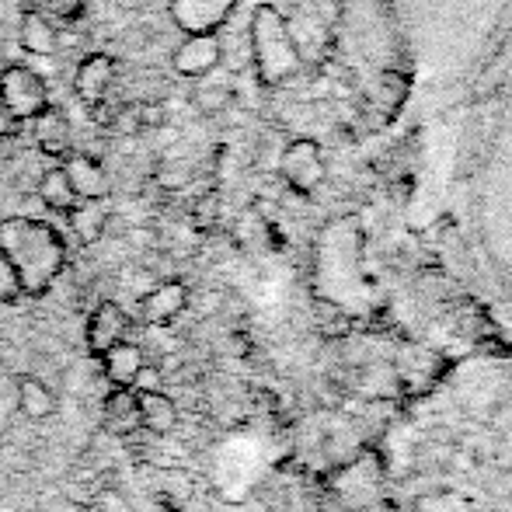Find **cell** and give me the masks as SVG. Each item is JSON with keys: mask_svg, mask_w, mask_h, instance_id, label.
<instances>
[{"mask_svg": "<svg viewBox=\"0 0 512 512\" xmlns=\"http://www.w3.org/2000/svg\"><path fill=\"white\" fill-rule=\"evenodd\" d=\"M14 394H18L21 415H28L32 422H42V418H49L56 411V394L35 377H18V391Z\"/></svg>", "mask_w": 512, "mask_h": 512, "instance_id": "18", "label": "cell"}, {"mask_svg": "<svg viewBox=\"0 0 512 512\" xmlns=\"http://www.w3.org/2000/svg\"><path fill=\"white\" fill-rule=\"evenodd\" d=\"M129 335V314L115 300H102L88 317V349L95 356H102L105 349H112L115 342Z\"/></svg>", "mask_w": 512, "mask_h": 512, "instance_id": "8", "label": "cell"}, {"mask_svg": "<svg viewBox=\"0 0 512 512\" xmlns=\"http://www.w3.org/2000/svg\"><path fill=\"white\" fill-rule=\"evenodd\" d=\"M279 171L286 175V182L297 185V189L310 192L317 182L324 178V164H321V150L310 140H297L283 150V161H279Z\"/></svg>", "mask_w": 512, "mask_h": 512, "instance_id": "10", "label": "cell"}, {"mask_svg": "<svg viewBox=\"0 0 512 512\" xmlns=\"http://www.w3.org/2000/svg\"><path fill=\"white\" fill-rule=\"evenodd\" d=\"M28 126H32L35 143H39V150L46 157H60L63 161V157L74 150V129H70V119L63 108H56V105L42 108Z\"/></svg>", "mask_w": 512, "mask_h": 512, "instance_id": "7", "label": "cell"}, {"mask_svg": "<svg viewBox=\"0 0 512 512\" xmlns=\"http://www.w3.org/2000/svg\"><path fill=\"white\" fill-rule=\"evenodd\" d=\"M136 408H140V429H147L150 436H168L178 425V408L161 387L154 391H136Z\"/></svg>", "mask_w": 512, "mask_h": 512, "instance_id": "14", "label": "cell"}, {"mask_svg": "<svg viewBox=\"0 0 512 512\" xmlns=\"http://www.w3.org/2000/svg\"><path fill=\"white\" fill-rule=\"evenodd\" d=\"M115 84V60L108 53H91L81 60L74 74V95L88 108L102 105Z\"/></svg>", "mask_w": 512, "mask_h": 512, "instance_id": "6", "label": "cell"}, {"mask_svg": "<svg viewBox=\"0 0 512 512\" xmlns=\"http://www.w3.org/2000/svg\"><path fill=\"white\" fill-rule=\"evenodd\" d=\"M251 49H255L258 74L265 84H279L290 74H297V42H293L286 21L279 18L276 7H258L251 21Z\"/></svg>", "mask_w": 512, "mask_h": 512, "instance_id": "2", "label": "cell"}, {"mask_svg": "<svg viewBox=\"0 0 512 512\" xmlns=\"http://www.w3.org/2000/svg\"><path fill=\"white\" fill-rule=\"evenodd\" d=\"M234 11V0H171V21L182 32H216Z\"/></svg>", "mask_w": 512, "mask_h": 512, "instance_id": "5", "label": "cell"}, {"mask_svg": "<svg viewBox=\"0 0 512 512\" xmlns=\"http://www.w3.org/2000/svg\"><path fill=\"white\" fill-rule=\"evenodd\" d=\"M49 88L46 77L35 67L25 63H11V67L0 70V112L7 115L18 126H28L42 108H49Z\"/></svg>", "mask_w": 512, "mask_h": 512, "instance_id": "3", "label": "cell"}, {"mask_svg": "<svg viewBox=\"0 0 512 512\" xmlns=\"http://www.w3.org/2000/svg\"><path fill=\"white\" fill-rule=\"evenodd\" d=\"M157 182H161L164 189H182V185L192 182V171L185 168V164H164V168L157 171Z\"/></svg>", "mask_w": 512, "mask_h": 512, "instance_id": "22", "label": "cell"}, {"mask_svg": "<svg viewBox=\"0 0 512 512\" xmlns=\"http://www.w3.org/2000/svg\"><path fill=\"white\" fill-rule=\"evenodd\" d=\"M223 60V46L216 39V32H199V35H185V42L175 49V70L182 77H206L220 67Z\"/></svg>", "mask_w": 512, "mask_h": 512, "instance_id": "4", "label": "cell"}, {"mask_svg": "<svg viewBox=\"0 0 512 512\" xmlns=\"http://www.w3.org/2000/svg\"><path fill=\"white\" fill-rule=\"evenodd\" d=\"M136 112H140V129L164 126V105L161 102H140L136 105Z\"/></svg>", "mask_w": 512, "mask_h": 512, "instance_id": "23", "label": "cell"}, {"mask_svg": "<svg viewBox=\"0 0 512 512\" xmlns=\"http://www.w3.org/2000/svg\"><path fill=\"white\" fill-rule=\"evenodd\" d=\"M98 359H102V373H105V380L112 387H133L136 377H140V370L147 366L143 349L136 342H129V338L115 342L112 349H105Z\"/></svg>", "mask_w": 512, "mask_h": 512, "instance_id": "12", "label": "cell"}, {"mask_svg": "<svg viewBox=\"0 0 512 512\" xmlns=\"http://www.w3.org/2000/svg\"><path fill=\"white\" fill-rule=\"evenodd\" d=\"M32 11H42L46 18H60V21H74L84 11V0H28Z\"/></svg>", "mask_w": 512, "mask_h": 512, "instance_id": "21", "label": "cell"}, {"mask_svg": "<svg viewBox=\"0 0 512 512\" xmlns=\"http://www.w3.org/2000/svg\"><path fill=\"white\" fill-rule=\"evenodd\" d=\"M189 304V290L178 279H164V283L150 286L140 297V317L147 324H168L171 317H178Z\"/></svg>", "mask_w": 512, "mask_h": 512, "instance_id": "11", "label": "cell"}, {"mask_svg": "<svg viewBox=\"0 0 512 512\" xmlns=\"http://www.w3.org/2000/svg\"><path fill=\"white\" fill-rule=\"evenodd\" d=\"M35 196H39L42 206L56 209V213H67V209L77 203V192H74V185L67 182L63 164H53V168L42 171L39 185H35Z\"/></svg>", "mask_w": 512, "mask_h": 512, "instance_id": "17", "label": "cell"}, {"mask_svg": "<svg viewBox=\"0 0 512 512\" xmlns=\"http://www.w3.org/2000/svg\"><path fill=\"white\" fill-rule=\"evenodd\" d=\"M0 251L14 262L25 293H42L63 269V241L49 223L11 216L0 223Z\"/></svg>", "mask_w": 512, "mask_h": 512, "instance_id": "1", "label": "cell"}, {"mask_svg": "<svg viewBox=\"0 0 512 512\" xmlns=\"http://www.w3.org/2000/svg\"><path fill=\"white\" fill-rule=\"evenodd\" d=\"M18 39L25 46V53L39 56V60H49V56L60 53V32H56L53 18H46L42 11H32V7L21 14Z\"/></svg>", "mask_w": 512, "mask_h": 512, "instance_id": "13", "label": "cell"}, {"mask_svg": "<svg viewBox=\"0 0 512 512\" xmlns=\"http://www.w3.org/2000/svg\"><path fill=\"white\" fill-rule=\"evenodd\" d=\"M108 220H112V213H108L105 199H77V203L67 209V223H70V230H74L81 244H98V241H102Z\"/></svg>", "mask_w": 512, "mask_h": 512, "instance_id": "15", "label": "cell"}, {"mask_svg": "<svg viewBox=\"0 0 512 512\" xmlns=\"http://www.w3.org/2000/svg\"><path fill=\"white\" fill-rule=\"evenodd\" d=\"M108 429H115V436H133L140 429V408H136V391L133 387H112V394L102 401Z\"/></svg>", "mask_w": 512, "mask_h": 512, "instance_id": "16", "label": "cell"}, {"mask_svg": "<svg viewBox=\"0 0 512 512\" xmlns=\"http://www.w3.org/2000/svg\"><path fill=\"white\" fill-rule=\"evenodd\" d=\"M21 293H25V286H21L18 269H14L11 258L0 251V304H14V300H21Z\"/></svg>", "mask_w": 512, "mask_h": 512, "instance_id": "20", "label": "cell"}, {"mask_svg": "<svg viewBox=\"0 0 512 512\" xmlns=\"http://www.w3.org/2000/svg\"><path fill=\"white\" fill-rule=\"evenodd\" d=\"M192 102H196L199 112L216 115V112H223V108L234 102V88H230V81H206V84H199V88H196Z\"/></svg>", "mask_w": 512, "mask_h": 512, "instance_id": "19", "label": "cell"}, {"mask_svg": "<svg viewBox=\"0 0 512 512\" xmlns=\"http://www.w3.org/2000/svg\"><path fill=\"white\" fill-rule=\"evenodd\" d=\"M60 164H63V171H67V182L74 185L77 199H108L112 178H108V171L95 161V157L74 154V150H70Z\"/></svg>", "mask_w": 512, "mask_h": 512, "instance_id": "9", "label": "cell"}]
</instances>
